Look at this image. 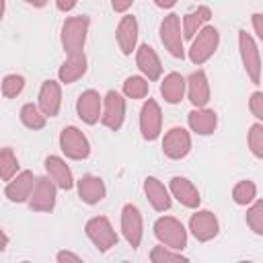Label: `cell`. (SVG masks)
<instances>
[{
	"mask_svg": "<svg viewBox=\"0 0 263 263\" xmlns=\"http://www.w3.org/2000/svg\"><path fill=\"white\" fill-rule=\"evenodd\" d=\"M90 27V18L86 14H76L68 16L62 25V47L68 55L82 53L84 43H86V33Z\"/></svg>",
	"mask_w": 263,
	"mask_h": 263,
	"instance_id": "obj_1",
	"label": "cell"
},
{
	"mask_svg": "<svg viewBox=\"0 0 263 263\" xmlns=\"http://www.w3.org/2000/svg\"><path fill=\"white\" fill-rule=\"evenodd\" d=\"M218 43H220V33H218V29L212 27V25L201 27V29L193 35V39H191L189 60H191L195 66L205 64V62L214 55V51L218 49Z\"/></svg>",
	"mask_w": 263,
	"mask_h": 263,
	"instance_id": "obj_2",
	"label": "cell"
},
{
	"mask_svg": "<svg viewBox=\"0 0 263 263\" xmlns=\"http://www.w3.org/2000/svg\"><path fill=\"white\" fill-rule=\"evenodd\" d=\"M154 236L168 249L183 251L187 247V230L173 216H160L154 222Z\"/></svg>",
	"mask_w": 263,
	"mask_h": 263,
	"instance_id": "obj_3",
	"label": "cell"
},
{
	"mask_svg": "<svg viewBox=\"0 0 263 263\" xmlns=\"http://www.w3.org/2000/svg\"><path fill=\"white\" fill-rule=\"evenodd\" d=\"M160 41L164 45V49L177 58V60H183L185 58V47H183V31H181V16L171 12L162 18L160 23Z\"/></svg>",
	"mask_w": 263,
	"mask_h": 263,
	"instance_id": "obj_4",
	"label": "cell"
},
{
	"mask_svg": "<svg viewBox=\"0 0 263 263\" xmlns=\"http://www.w3.org/2000/svg\"><path fill=\"white\" fill-rule=\"evenodd\" d=\"M60 148L66 154V158L72 160H84L90 154V142L88 138L74 125H68L60 134Z\"/></svg>",
	"mask_w": 263,
	"mask_h": 263,
	"instance_id": "obj_5",
	"label": "cell"
},
{
	"mask_svg": "<svg viewBox=\"0 0 263 263\" xmlns=\"http://www.w3.org/2000/svg\"><path fill=\"white\" fill-rule=\"evenodd\" d=\"M84 232L101 253H105V251H109L111 247L117 245V232L113 230L109 218H105V216L90 218L84 226Z\"/></svg>",
	"mask_w": 263,
	"mask_h": 263,
	"instance_id": "obj_6",
	"label": "cell"
},
{
	"mask_svg": "<svg viewBox=\"0 0 263 263\" xmlns=\"http://www.w3.org/2000/svg\"><path fill=\"white\" fill-rule=\"evenodd\" d=\"M238 51H240V60H242L245 72L249 74L251 82L259 84V80H261V58H259V47H257L255 39H253L247 31H238Z\"/></svg>",
	"mask_w": 263,
	"mask_h": 263,
	"instance_id": "obj_7",
	"label": "cell"
},
{
	"mask_svg": "<svg viewBox=\"0 0 263 263\" xmlns=\"http://www.w3.org/2000/svg\"><path fill=\"white\" fill-rule=\"evenodd\" d=\"M58 199V187L49 177H37L35 187L29 195V208L33 212H51L55 208Z\"/></svg>",
	"mask_w": 263,
	"mask_h": 263,
	"instance_id": "obj_8",
	"label": "cell"
},
{
	"mask_svg": "<svg viewBox=\"0 0 263 263\" xmlns=\"http://www.w3.org/2000/svg\"><path fill=\"white\" fill-rule=\"evenodd\" d=\"M125 119V99L117 90H109L103 99V109H101V123L113 132H117L123 125Z\"/></svg>",
	"mask_w": 263,
	"mask_h": 263,
	"instance_id": "obj_9",
	"label": "cell"
},
{
	"mask_svg": "<svg viewBox=\"0 0 263 263\" xmlns=\"http://www.w3.org/2000/svg\"><path fill=\"white\" fill-rule=\"evenodd\" d=\"M189 230L199 242H208L218 236L220 232V222L214 212L210 210H197L189 218Z\"/></svg>",
	"mask_w": 263,
	"mask_h": 263,
	"instance_id": "obj_10",
	"label": "cell"
},
{
	"mask_svg": "<svg viewBox=\"0 0 263 263\" xmlns=\"http://www.w3.org/2000/svg\"><path fill=\"white\" fill-rule=\"evenodd\" d=\"M140 132H142V138L152 142L160 136L162 132V111H160V105L154 101V99H148L144 105H142V111H140Z\"/></svg>",
	"mask_w": 263,
	"mask_h": 263,
	"instance_id": "obj_11",
	"label": "cell"
},
{
	"mask_svg": "<svg viewBox=\"0 0 263 263\" xmlns=\"http://www.w3.org/2000/svg\"><path fill=\"white\" fill-rule=\"evenodd\" d=\"M121 232L125 236V240L129 242L132 249H138L142 242V234H144V224H142V214L138 210V205L134 203H125L121 210Z\"/></svg>",
	"mask_w": 263,
	"mask_h": 263,
	"instance_id": "obj_12",
	"label": "cell"
},
{
	"mask_svg": "<svg viewBox=\"0 0 263 263\" xmlns=\"http://www.w3.org/2000/svg\"><path fill=\"white\" fill-rule=\"evenodd\" d=\"M191 150V136L185 127H171L166 134H164V140H162V152L173 158V160H179V158H185Z\"/></svg>",
	"mask_w": 263,
	"mask_h": 263,
	"instance_id": "obj_13",
	"label": "cell"
},
{
	"mask_svg": "<svg viewBox=\"0 0 263 263\" xmlns=\"http://www.w3.org/2000/svg\"><path fill=\"white\" fill-rule=\"evenodd\" d=\"M35 181H37V177H35L31 171H21V173H16V175L6 183L4 195H6L10 201H14V203H23V201L29 199V195H31V191H33V187H35Z\"/></svg>",
	"mask_w": 263,
	"mask_h": 263,
	"instance_id": "obj_14",
	"label": "cell"
},
{
	"mask_svg": "<svg viewBox=\"0 0 263 263\" xmlns=\"http://www.w3.org/2000/svg\"><path fill=\"white\" fill-rule=\"evenodd\" d=\"M101 109H103V99L97 90L88 88V90L80 92V97L76 101V113L84 123L95 125L101 119Z\"/></svg>",
	"mask_w": 263,
	"mask_h": 263,
	"instance_id": "obj_15",
	"label": "cell"
},
{
	"mask_svg": "<svg viewBox=\"0 0 263 263\" xmlns=\"http://www.w3.org/2000/svg\"><path fill=\"white\" fill-rule=\"evenodd\" d=\"M168 193H171L181 205H185V208H191V210L199 208V201H201L199 191H197V187H195L189 179H185V177H173L171 183H168Z\"/></svg>",
	"mask_w": 263,
	"mask_h": 263,
	"instance_id": "obj_16",
	"label": "cell"
},
{
	"mask_svg": "<svg viewBox=\"0 0 263 263\" xmlns=\"http://www.w3.org/2000/svg\"><path fill=\"white\" fill-rule=\"evenodd\" d=\"M185 88H187V97L191 101L193 107H205L210 101V82L203 70H195L189 74V78L185 80Z\"/></svg>",
	"mask_w": 263,
	"mask_h": 263,
	"instance_id": "obj_17",
	"label": "cell"
},
{
	"mask_svg": "<svg viewBox=\"0 0 263 263\" xmlns=\"http://www.w3.org/2000/svg\"><path fill=\"white\" fill-rule=\"evenodd\" d=\"M45 171H47V177L55 183L58 189H72L74 187V177H72V171L70 166L66 164V160L62 156H55V154H49L45 158Z\"/></svg>",
	"mask_w": 263,
	"mask_h": 263,
	"instance_id": "obj_18",
	"label": "cell"
},
{
	"mask_svg": "<svg viewBox=\"0 0 263 263\" xmlns=\"http://www.w3.org/2000/svg\"><path fill=\"white\" fill-rule=\"evenodd\" d=\"M76 189H78V197L88 205H95V203L103 201L105 193H107L103 179L97 177V175H82L76 181Z\"/></svg>",
	"mask_w": 263,
	"mask_h": 263,
	"instance_id": "obj_19",
	"label": "cell"
},
{
	"mask_svg": "<svg viewBox=\"0 0 263 263\" xmlns=\"http://www.w3.org/2000/svg\"><path fill=\"white\" fill-rule=\"evenodd\" d=\"M136 64H138V68H140V72L144 74L146 80L154 82L162 74V64H160L154 47H150L148 43H144V45H140L136 49Z\"/></svg>",
	"mask_w": 263,
	"mask_h": 263,
	"instance_id": "obj_20",
	"label": "cell"
},
{
	"mask_svg": "<svg viewBox=\"0 0 263 263\" xmlns=\"http://www.w3.org/2000/svg\"><path fill=\"white\" fill-rule=\"evenodd\" d=\"M62 105V88L60 82L55 80H45L39 88V109L43 111L45 117H55Z\"/></svg>",
	"mask_w": 263,
	"mask_h": 263,
	"instance_id": "obj_21",
	"label": "cell"
},
{
	"mask_svg": "<svg viewBox=\"0 0 263 263\" xmlns=\"http://www.w3.org/2000/svg\"><path fill=\"white\" fill-rule=\"evenodd\" d=\"M115 37H117L119 49L125 55H129L138 45V21H136V16H132V14L121 16L117 31H115Z\"/></svg>",
	"mask_w": 263,
	"mask_h": 263,
	"instance_id": "obj_22",
	"label": "cell"
},
{
	"mask_svg": "<svg viewBox=\"0 0 263 263\" xmlns=\"http://www.w3.org/2000/svg\"><path fill=\"white\" fill-rule=\"evenodd\" d=\"M187 123L189 127L199 134V136H210L216 132L218 125V115L214 109H205V107H195L193 111H189L187 115Z\"/></svg>",
	"mask_w": 263,
	"mask_h": 263,
	"instance_id": "obj_23",
	"label": "cell"
},
{
	"mask_svg": "<svg viewBox=\"0 0 263 263\" xmlns=\"http://www.w3.org/2000/svg\"><path fill=\"white\" fill-rule=\"evenodd\" d=\"M144 193H146L150 205L156 212H166L171 208V193L164 187V183H160L156 177H146V181H144Z\"/></svg>",
	"mask_w": 263,
	"mask_h": 263,
	"instance_id": "obj_24",
	"label": "cell"
},
{
	"mask_svg": "<svg viewBox=\"0 0 263 263\" xmlns=\"http://www.w3.org/2000/svg\"><path fill=\"white\" fill-rule=\"evenodd\" d=\"M86 68H88V62H86V55L84 53L68 55L66 62L58 70V78L64 84H72V82H76L78 78H82L86 74Z\"/></svg>",
	"mask_w": 263,
	"mask_h": 263,
	"instance_id": "obj_25",
	"label": "cell"
},
{
	"mask_svg": "<svg viewBox=\"0 0 263 263\" xmlns=\"http://www.w3.org/2000/svg\"><path fill=\"white\" fill-rule=\"evenodd\" d=\"M212 18V10L208 6H197L195 10L187 12L183 16V39H193V35L208 25V21Z\"/></svg>",
	"mask_w": 263,
	"mask_h": 263,
	"instance_id": "obj_26",
	"label": "cell"
},
{
	"mask_svg": "<svg viewBox=\"0 0 263 263\" xmlns=\"http://www.w3.org/2000/svg\"><path fill=\"white\" fill-rule=\"evenodd\" d=\"M160 95L164 97L166 103L177 105L181 103L183 95H185V78L179 72H171L164 76V80L160 82Z\"/></svg>",
	"mask_w": 263,
	"mask_h": 263,
	"instance_id": "obj_27",
	"label": "cell"
},
{
	"mask_svg": "<svg viewBox=\"0 0 263 263\" xmlns=\"http://www.w3.org/2000/svg\"><path fill=\"white\" fill-rule=\"evenodd\" d=\"M21 121H23L25 127H29V129L35 132V129H43V127H45L47 117L43 115V111H41L37 105L25 103V105L21 107Z\"/></svg>",
	"mask_w": 263,
	"mask_h": 263,
	"instance_id": "obj_28",
	"label": "cell"
},
{
	"mask_svg": "<svg viewBox=\"0 0 263 263\" xmlns=\"http://www.w3.org/2000/svg\"><path fill=\"white\" fill-rule=\"evenodd\" d=\"M150 82L144 76H127L123 82V95L127 99H144L148 95Z\"/></svg>",
	"mask_w": 263,
	"mask_h": 263,
	"instance_id": "obj_29",
	"label": "cell"
},
{
	"mask_svg": "<svg viewBox=\"0 0 263 263\" xmlns=\"http://www.w3.org/2000/svg\"><path fill=\"white\" fill-rule=\"evenodd\" d=\"M257 197V185L253 181H238L232 187V199L238 205H249Z\"/></svg>",
	"mask_w": 263,
	"mask_h": 263,
	"instance_id": "obj_30",
	"label": "cell"
},
{
	"mask_svg": "<svg viewBox=\"0 0 263 263\" xmlns=\"http://www.w3.org/2000/svg\"><path fill=\"white\" fill-rule=\"evenodd\" d=\"M18 173V160L12 148H0V179L10 181Z\"/></svg>",
	"mask_w": 263,
	"mask_h": 263,
	"instance_id": "obj_31",
	"label": "cell"
},
{
	"mask_svg": "<svg viewBox=\"0 0 263 263\" xmlns=\"http://www.w3.org/2000/svg\"><path fill=\"white\" fill-rule=\"evenodd\" d=\"M23 88H25V78H23L21 74H6V76L2 78L0 90H2V95H4L6 99L18 97V95L23 92Z\"/></svg>",
	"mask_w": 263,
	"mask_h": 263,
	"instance_id": "obj_32",
	"label": "cell"
},
{
	"mask_svg": "<svg viewBox=\"0 0 263 263\" xmlns=\"http://www.w3.org/2000/svg\"><path fill=\"white\" fill-rule=\"evenodd\" d=\"M247 224L255 234H263V201L261 199H253V205L247 210Z\"/></svg>",
	"mask_w": 263,
	"mask_h": 263,
	"instance_id": "obj_33",
	"label": "cell"
},
{
	"mask_svg": "<svg viewBox=\"0 0 263 263\" xmlns=\"http://www.w3.org/2000/svg\"><path fill=\"white\" fill-rule=\"evenodd\" d=\"M150 261L152 263H175V261H187V257L181 255V251H175L168 247H154L150 251Z\"/></svg>",
	"mask_w": 263,
	"mask_h": 263,
	"instance_id": "obj_34",
	"label": "cell"
},
{
	"mask_svg": "<svg viewBox=\"0 0 263 263\" xmlns=\"http://www.w3.org/2000/svg\"><path fill=\"white\" fill-rule=\"evenodd\" d=\"M247 142H249V148L253 152V156L257 158H263V125L257 121L249 127V136H247Z\"/></svg>",
	"mask_w": 263,
	"mask_h": 263,
	"instance_id": "obj_35",
	"label": "cell"
},
{
	"mask_svg": "<svg viewBox=\"0 0 263 263\" xmlns=\"http://www.w3.org/2000/svg\"><path fill=\"white\" fill-rule=\"evenodd\" d=\"M249 109H251V113L261 121L263 119V92H253L251 95V99H249Z\"/></svg>",
	"mask_w": 263,
	"mask_h": 263,
	"instance_id": "obj_36",
	"label": "cell"
},
{
	"mask_svg": "<svg viewBox=\"0 0 263 263\" xmlns=\"http://www.w3.org/2000/svg\"><path fill=\"white\" fill-rule=\"evenodd\" d=\"M55 259H58L60 263H66V261H72V263H80V261H82L78 255H74V253H70V251H60V253L55 255Z\"/></svg>",
	"mask_w": 263,
	"mask_h": 263,
	"instance_id": "obj_37",
	"label": "cell"
},
{
	"mask_svg": "<svg viewBox=\"0 0 263 263\" xmlns=\"http://www.w3.org/2000/svg\"><path fill=\"white\" fill-rule=\"evenodd\" d=\"M132 4H134V0H111V8L115 12H127Z\"/></svg>",
	"mask_w": 263,
	"mask_h": 263,
	"instance_id": "obj_38",
	"label": "cell"
},
{
	"mask_svg": "<svg viewBox=\"0 0 263 263\" xmlns=\"http://www.w3.org/2000/svg\"><path fill=\"white\" fill-rule=\"evenodd\" d=\"M253 27H255V35L259 39H263V14L261 12H255L253 14Z\"/></svg>",
	"mask_w": 263,
	"mask_h": 263,
	"instance_id": "obj_39",
	"label": "cell"
},
{
	"mask_svg": "<svg viewBox=\"0 0 263 263\" xmlns=\"http://www.w3.org/2000/svg\"><path fill=\"white\" fill-rule=\"evenodd\" d=\"M76 2H78V0H55V6H58V10H62V12H70V10L76 6Z\"/></svg>",
	"mask_w": 263,
	"mask_h": 263,
	"instance_id": "obj_40",
	"label": "cell"
},
{
	"mask_svg": "<svg viewBox=\"0 0 263 263\" xmlns=\"http://www.w3.org/2000/svg\"><path fill=\"white\" fill-rule=\"evenodd\" d=\"M154 4L158 8H173L177 4V0H154Z\"/></svg>",
	"mask_w": 263,
	"mask_h": 263,
	"instance_id": "obj_41",
	"label": "cell"
},
{
	"mask_svg": "<svg viewBox=\"0 0 263 263\" xmlns=\"http://www.w3.org/2000/svg\"><path fill=\"white\" fill-rule=\"evenodd\" d=\"M8 247V236H6V232L0 228V251H4Z\"/></svg>",
	"mask_w": 263,
	"mask_h": 263,
	"instance_id": "obj_42",
	"label": "cell"
},
{
	"mask_svg": "<svg viewBox=\"0 0 263 263\" xmlns=\"http://www.w3.org/2000/svg\"><path fill=\"white\" fill-rule=\"evenodd\" d=\"M25 2L31 4V6H35V8H43L47 4V0H25Z\"/></svg>",
	"mask_w": 263,
	"mask_h": 263,
	"instance_id": "obj_43",
	"label": "cell"
},
{
	"mask_svg": "<svg viewBox=\"0 0 263 263\" xmlns=\"http://www.w3.org/2000/svg\"><path fill=\"white\" fill-rule=\"evenodd\" d=\"M4 8H6V0H0V21L4 16Z\"/></svg>",
	"mask_w": 263,
	"mask_h": 263,
	"instance_id": "obj_44",
	"label": "cell"
}]
</instances>
